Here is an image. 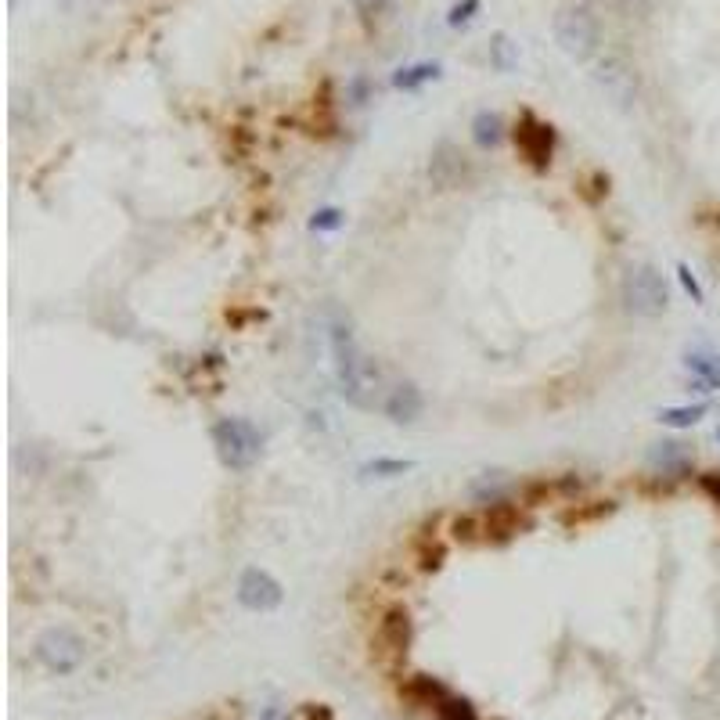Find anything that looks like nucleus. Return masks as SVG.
I'll return each mask as SVG.
<instances>
[{
  "instance_id": "22",
  "label": "nucleus",
  "mask_w": 720,
  "mask_h": 720,
  "mask_svg": "<svg viewBox=\"0 0 720 720\" xmlns=\"http://www.w3.org/2000/svg\"><path fill=\"white\" fill-rule=\"evenodd\" d=\"M436 717L440 720H479V713H476V706H472V699L450 692L447 699L436 706Z\"/></svg>"
},
{
  "instance_id": "30",
  "label": "nucleus",
  "mask_w": 720,
  "mask_h": 720,
  "mask_svg": "<svg viewBox=\"0 0 720 720\" xmlns=\"http://www.w3.org/2000/svg\"><path fill=\"white\" fill-rule=\"evenodd\" d=\"M717 440H720V425H717Z\"/></svg>"
},
{
  "instance_id": "12",
  "label": "nucleus",
  "mask_w": 720,
  "mask_h": 720,
  "mask_svg": "<svg viewBox=\"0 0 720 720\" xmlns=\"http://www.w3.org/2000/svg\"><path fill=\"white\" fill-rule=\"evenodd\" d=\"M378 648L389 652V656H407V648H411L414 638V623H411V612L407 609H389L382 620H378Z\"/></svg>"
},
{
  "instance_id": "9",
  "label": "nucleus",
  "mask_w": 720,
  "mask_h": 720,
  "mask_svg": "<svg viewBox=\"0 0 720 720\" xmlns=\"http://www.w3.org/2000/svg\"><path fill=\"white\" fill-rule=\"evenodd\" d=\"M472 177V162L461 152L454 141H440L429 155V180L436 191H454L461 184H468Z\"/></svg>"
},
{
  "instance_id": "2",
  "label": "nucleus",
  "mask_w": 720,
  "mask_h": 720,
  "mask_svg": "<svg viewBox=\"0 0 720 720\" xmlns=\"http://www.w3.org/2000/svg\"><path fill=\"white\" fill-rule=\"evenodd\" d=\"M209 440H213L220 465L231 468V472H245V468L256 465L263 454V432L260 425L249 422V418H231V414H227V418H216V422L209 425Z\"/></svg>"
},
{
  "instance_id": "13",
  "label": "nucleus",
  "mask_w": 720,
  "mask_h": 720,
  "mask_svg": "<svg viewBox=\"0 0 720 720\" xmlns=\"http://www.w3.org/2000/svg\"><path fill=\"white\" fill-rule=\"evenodd\" d=\"M684 368L692 371L695 393H717L720 389V357L710 350H688L684 353Z\"/></svg>"
},
{
  "instance_id": "27",
  "label": "nucleus",
  "mask_w": 720,
  "mask_h": 720,
  "mask_svg": "<svg viewBox=\"0 0 720 720\" xmlns=\"http://www.w3.org/2000/svg\"><path fill=\"white\" fill-rule=\"evenodd\" d=\"M695 483H699V490H702V494L710 497V501L720 508V472H702V476L695 479Z\"/></svg>"
},
{
  "instance_id": "21",
  "label": "nucleus",
  "mask_w": 720,
  "mask_h": 720,
  "mask_svg": "<svg viewBox=\"0 0 720 720\" xmlns=\"http://www.w3.org/2000/svg\"><path fill=\"white\" fill-rule=\"evenodd\" d=\"M490 65H494L497 72H512L515 65H519V44H512L504 33H497L494 40H490Z\"/></svg>"
},
{
  "instance_id": "15",
  "label": "nucleus",
  "mask_w": 720,
  "mask_h": 720,
  "mask_svg": "<svg viewBox=\"0 0 720 720\" xmlns=\"http://www.w3.org/2000/svg\"><path fill=\"white\" fill-rule=\"evenodd\" d=\"M483 533L490 540H508L519 533V508L512 501H497L486 508V519H483Z\"/></svg>"
},
{
  "instance_id": "20",
  "label": "nucleus",
  "mask_w": 720,
  "mask_h": 720,
  "mask_svg": "<svg viewBox=\"0 0 720 720\" xmlns=\"http://www.w3.org/2000/svg\"><path fill=\"white\" fill-rule=\"evenodd\" d=\"M411 468H414V461H407V458H375V461H364V465H360V476L396 479V476H407Z\"/></svg>"
},
{
  "instance_id": "24",
  "label": "nucleus",
  "mask_w": 720,
  "mask_h": 720,
  "mask_svg": "<svg viewBox=\"0 0 720 720\" xmlns=\"http://www.w3.org/2000/svg\"><path fill=\"white\" fill-rule=\"evenodd\" d=\"M339 227H342V209H335V206H324V209H317V213L310 216V231H317V234L339 231Z\"/></svg>"
},
{
  "instance_id": "3",
  "label": "nucleus",
  "mask_w": 720,
  "mask_h": 720,
  "mask_svg": "<svg viewBox=\"0 0 720 720\" xmlns=\"http://www.w3.org/2000/svg\"><path fill=\"white\" fill-rule=\"evenodd\" d=\"M620 299L627 314L656 321V317H663L670 310V285H666L659 267L638 263V267H627V274H623Z\"/></svg>"
},
{
  "instance_id": "7",
  "label": "nucleus",
  "mask_w": 720,
  "mask_h": 720,
  "mask_svg": "<svg viewBox=\"0 0 720 720\" xmlns=\"http://www.w3.org/2000/svg\"><path fill=\"white\" fill-rule=\"evenodd\" d=\"M594 83L602 87V94L612 101L616 108H634L638 105V76H634V69H630L623 58H602V62L594 65Z\"/></svg>"
},
{
  "instance_id": "14",
  "label": "nucleus",
  "mask_w": 720,
  "mask_h": 720,
  "mask_svg": "<svg viewBox=\"0 0 720 720\" xmlns=\"http://www.w3.org/2000/svg\"><path fill=\"white\" fill-rule=\"evenodd\" d=\"M504 137H508V123H504L501 112H494V108H483V112H476L472 116V141H476V148H483V152H494V148H501Z\"/></svg>"
},
{
  "instance_id": "6",
  "label": "nucleus",
  "mask_w": 720,
  "mask_h": 720,
  "mask_svg": "<svg viewBox=\"0 0 720 720\" xmlns=\"http://www.w3.org/2000/svg\"><path fill=\"white\" fill-rule=\"evenodd\" d=\"M555 144H558L555 126L537 119L533 112H522L519 126H515V148H519L526 166H533V170H548L551 155H555Z\"/></svg>"
},
{
  "instance_id": "1",
  "label": "nucleus",
  "mask_w": 720,
  "mask_h": 720,
  "mask_svg": "<svg viewBox=\"0 0 720 720\" xmlns=\"http://www.w3.org/2000/svg\"><path fill=\"white\" fill-rule=\"evenodd\" d=\"M328 350H332V371H335V389L350 407L357 411H371L375 407L378 386H382V375H378V364L364 353V346L353 335V324L346 314L332 310L328 314Z\"/></svg>"
},
{
  "instance_id": "10",
  "label": "nucleus",
  "mask_w": 720,
  "mask_h": 720,
  "mask_svg": "<svg viewBox=\"0 0 720 720\" xmlns=\"http://www.w3.org/2000/svg\"><path fill=\"white\" fill-rule=\"evenodd\" d=\"M645 465H648V472L659 479H684V476H692L695 458L681 440H656L648 447Z\"/></svg>"
},
{
  "instance_id": "23",
  "label": "nucleus",
  "mask_w": 720,
  "mask_h": 720,
  "mask_svg": "<svg viewBox=\"0 0 720 720\" xmlns=\"http://www.w3.org/2000/svg\"><path fill=\"white\" fill-rule=\"evenodd\" d=\"M483 11V0H458V4H450V11H447V26H468L472 18Z\"/></svg>"
},
{
  "instance_id": "4",
  "label": "nucleus",
  "mask_w": 720,
  "mask_h": 720,
  "mask_svg": "<svg viewBox=\"0 0 720 720\" xmlns=\"http://www.w3.org/2000/svg\"><path fill=\"white\" fill-rule=\"evenodd\" d=\"M551 33H555V44L573 58V62H587L598 54L602 47V26L587 4H566L558 8L551 18Z\"/></svg>"
},
{
  "instance_id": "16",
  "label": "nucleus",
  "mask_w": 720,
  "mask_h": 720,
  "mask_svg": "<svg viewBox=\"0 0 720 720\" xmlns=\"http://www.w3.org/2000/svg\"><path fill=\"white\" fill-rule=\"evenodd\" d=\"M400 692L407 695V699L414 702V706H429V710H436L443 699L450 695V688L440 681V677H429V674H414L411 681L400 688Z\"/></svg>"
},
{
  "instance_id": "28",
  "label": "nucleus",
  "mask_w": 720,
  "mask_h": 720,
  "mask_svg": "<svg viewBox=\"0 0 720 720\" xmlns=\"http://www.w3.org/2000/svg\"><path fill=\"white\" fill-rule=\"evenodd\" d=\"M350 4H353V8H357L364 18H371V15H382V11H386L389 4H393V0H350Z\"/></svg>"
},
{
  "instance_id": "18",
  "label": "nucleus",
  "mask_w": 720,
  "mask_h": 720,
  "mask_svg": "<svg viewBox=\"0 0 720 720\" xmlns=\"http://www.w3.org/2000/svg\"><path fill=\"white\" fill-rule=\"evenodd\" d=\"M443 65L440 62H414V65H404V69L393 72V87L396 90H418L425 87V83H436L440 80Z\"/></svg>"
},
{
  "instance_id": "17",
  "label": "nucleus",
  "mask_w": 720,
  "mask_h": 720,
  "mask_svg": "<svg viewBox=\"0 0 720 720\" xmlns=\"http://www.w3.org/2000/svg\"><path fill=\"white\" fill-rule=\"evenodd\" d=\"M508 490H512V483H508L504 472H483V476H476L468 483V497L476 504H483V508H490V504L497 501H508Z\"/></svg>"
},
{
  "instance_id": "19",
  "label": "nucleus",
  "mask_w": 720,
  "mask_h": 720,
  "mask_svg": "<svg viewBox=\"0 0 720 720\" xmlns=\"http://www.w3.org/2000/svg\"><path fill=\"white\" fill-rule=\"evenodd\" d=\"M706 414H710V404L699 400V404L663 407V411H659V422H663L666 429H692V425H699Z\"/></svg>"
},
{
  "instance_id": "25",
  "label": "nucleus",
  "mask_w": 720,
  "mask_h": 720,
  "mask_svg": "<svg viewBox=\"0 0 720 720\" xmlns=\"http://www.w3.org/2000/svg\"><path fill=\"white\" fill-rule=\"evenodd\" d=\"M677 281H681V288L692 296V303H706V292H702L699 278L692 274V267L688 263H677Z\"/></svg>"
},
{
  "instance_id": "5",
  "label": "nucleus",
  "mask_w": 720,
  "mask_h": 720,
  "mask_svg": "<svg viewBox=\"0 0 720 720\" xmlns=\"http://www.w3.org/2000/svg\"><path fill=\"white\" fill-rule=\"evenodd\" d=\"M33 656L44 670H51V674L58 677H69L87 663V641L72 627H51L36 638Z\"/></svg>"
},
{
  "instance_id": "29",
  "label": "nucleus",
  "mask_w": 720,
  "mask_h": 720,
  "mask_svg": "<svg viewBox=\"0 0 720 720\" xmlns=\"http://www.w3.org/2000/svg\"><path fill=\"white\" fill-rule=\"evenodd\" d=\"M260 720H292V717H288V713L281 710V706H267V710L260 713Z\"/></svg>"
},
{
  "instance_id": "26",
  "label": "nucleus",
  "mask_w": 720,
  "mask_h": 720,
  "mask_svg": "<svg viewBox=\"0 0 720 720\" xmlns=\"http://www.w3.org/2000/svg\"><path fill=\"white\" fill-rule=\"evenodd\" d=\"M346 101H350L353 108H360L368 101V76H353L350 87H346Z\"/></svg>"
},
{
  "instance_id": "11",
  "label": "nucleus",
  "mask_w": 720,
  "mask_h": 720,
  "mask_svg": "<svg viewBox=\"0 0 720 720\" xmlns=\"http://www.w3.org/2000/svg\"><path fill=\"white\" fill-rule=\"evenodd\" d=\"M425 411V396L414 382H396L393 389L382 400V414H386L393 425H414Z\"/></svg>"
},
{
  "instance_id": "8",
  "label": "nucleus",
  "mask_w": 720,
  "mask_h": 720,
  "mask_svg": "<svg viewBox=\"0 0 720 720\" xmlns=\"http://www.w3.org/2000/svg\"><path fill=\"white\" fill-rule=\"evenodd\" d=\"M234 594H238L242 609H249V612H274L281 602H285V587H281L278 580L260 566L242 569Z\"/></svg>"
}]
</instances>
